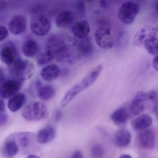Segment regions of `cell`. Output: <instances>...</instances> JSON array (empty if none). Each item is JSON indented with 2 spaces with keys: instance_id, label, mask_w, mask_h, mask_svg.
Segmentation results:
<instances>
[{
  "instance_id": "cell-39",
  "label": "cell",
  "mask_w": 158,
  "mask_h": 158,
  "mask_svg": "<svg viewBox=\"0 0 158 158\" xmlns=\"http://www.w3.org/2000/svg\"><path fill=\"white\" fill-rule=\"evenodd\" d=\"M26 158H41L37 155L35 154H29Z\"/></svg>"
},
{
  "instance_id": "cell-27",
  "label": "cell",
  "mask_w": 158,
  "mask_h": 158,
  "mask_svg": "<svg viewBox=\"0 0 158 158\" xmlns=\"http://www.w3.org/2000/svg\"><path fill=\"white\" fill-rule=\"evenodd\" d=\"M148 101L151 102L152 105V111L157 115L158 113V91L157 89L151 90L147 93Z\"/></svg>"
},
{
  "instance_id": "cell-3",
  "label": "cell",
  "mask_w": 158,
  "mask_h": 158,
  "mask_svg": "<svg viewBox=\"0 0 158 158\" xmlns=\"http://www.w3.org/2000/svg\"><path fill=\"white\" fill-rule=\"evenodd\" d=\"M103 66L99 64L93 68L79 83L75 85L67 91L60 102L61 107H66L76 97L84 90L92 85L95 82L102 71Z\"/></svg>"
},
{
  "instance_id": "cell-17",
  "label": "cell",
  "mask_w": 158,
  "mask_h": 158,
  "mask_svg": "<svg viewBox=\"0 0 158 158\" xmlns=\"http://www.w3.org/2000/svg\"><path fill=\"white\" fill-rule=\"evenodd\" d=\"M71 30L75 37L80 40L83 39L88 36L90 32V25L88 22L82 20L73 23Z\"/></svg>"
},
{
  "instance_id": "cell-37",
  "label": "cell",
  "mask_w": 158,
  "mask_h": 158,
  "mask_svg": "<svg viewBox=\"0 0 158 158\" xmlns=\"http://www.w3.org/2000/svg\"><path fill=\"white\" fill-rule=\"evenodd\" d=\"M7 2L5 1H0V10H4L7 6Z\"/></svg>"
},
{
  "instance_id": "cell-8",
  "label": "cell",
  "mask_w": 158,
  "mask_h": 158,
  "mask_svg": "<svg viewBox=\"0 0 158 158\" xmlns=\"http://www.w3.org/2000/svg\"><path fill=\"white\" fill-rule=\"evenodd\" d=\"M51 27L50 21L44 15H36L31 19L30 28L32 32L36 35H46L50 30Z\"/></svg>"
},
{
  "instance_id": "cell-40",
  "label": "cell",
  "mask_w": 158,
  "mask_h": 158,
  "mask_svg": "<svg viewBox=\"0 0 158 158\" xmlns=\"http://www.w3.org/2000/svg\"><path fill=\"white\" fill-rule=\"evenodd\" d=\"M119 158H132L130 155L128 154H123L121 155Z\"/></svg>"
},
{
  "instance_id": "cell-13",
  "label": "cell",
  "mask_w": 158,
  "mask_h": 158,
  "mask_svg": "<svg viewBox=\"0 0 158 158\" xmlns=\"http://www.w3.org/2000/svg\"><path fill=\"white\" fill-rule=\"evenodd\" d=\"M147 101L148 98L147 93L143 91L138 92L135 95L130 103L129 114L133 116H136L143 112Z\"/></svg>"
},
{
  "instance_id": "cell-35",
  "label": "cell",
  "mask_w": 158,
  "mask_h": 158,
  "mask_svg": "<svg viewBox=\"0 0 158 158\" xmlns=\"http://www.w3.org/2000/svg\"><path fill=\"white\" fill-rule=\"evenodd\" d=\"M152 66L154 70L156 71H158V55L155 56L152 60Z\"/></svg>"
},
{
  "instance_id": "cell-38",
  "label": "cell",
  "mask_w": 158,
  "mask_h": 158,
  "mask_svg": "<svg viewBox=\"0 0 158 158\" xmlns=\"http://www.w3.org/2000/svg\"><path fill=\"white\" fill-rule=\"evenodd\" d=\"M100 5L101 6L102 8H106L108 7V3L107 2L104 1H100Z\"/></svg>"
},
{
  "instance_id": "cell-24",
  "label": "cell",
  "mask_w": 158,
  "mask_h": 158,
  "mask_svg": "<svg viewBox=\"0 0 158 158\" xmlns=\"http://www.w3.org/2000/svg\"><path fill=\"white\" fill-rule=\"evenodd\" d=\"M129 114H130L126 108L121 107L112 113L110 119L117 125H123L126 123L128 121Z\"/></svg>"
},
{
  "instance_id": "cell-41",
  "label": "cell",
  "mask_w": 158,
  "mask_h": 158,
  "mask_svg": "<svg viewBox=\"0 0 158 158\" xmlns=\"http://www.w3.org/2000/svg\"><path fill=\"white\" fill-rule=\"evenodd\" d=\"M2 78H3V73L1 68H0V82L2 81Z\"/></svg>"
},
{
  "instance_id": "cell-29",
  "label": "cell",
  "mask_w": 158,
  "mask_h": 158,
  "mask_svg": "<svg viewBox=\"0 0 158 158\" xmlns=\"http://www.w3.org/2000/svg\"><path fill=\"white\" fill-rule=\"evenodd\" d=\"M91 154L93 158H102L104 154L102 146L99 144L94 145L91 148Z\"/></svg>"
},
{
  "instance_id": "cell-21",
  "label": "cell",
  "mask_w": 158,
  "mask_h": 158,
  "mask_svg": "<svg viewBox=\"0 0 158 158\" xmlns=\"http://www.w3.org/2000/svg\"><path fill=\"white\" fill-rule=\"evenodd\" d=\"M37 93L41 100L48 101L53 98L56 95V90L51 85H42L40 82L37 84Z\"/></svg>"
},
{
  "instance_id": "cell-32",
  "label": "cell",
  "mask_w": 158,
  "mask_h": 158,
  "mask_svg": "<svg viewBox=\"0 0 158 158\" xmlns=\"http://www.w3.org/2000/svg\"><path fill=\"white\" fill-rule=\"evenodd\" d=\"M8 116L6 114L0 113V126L4 125L8 122Z\"/></svg>"
},
{
  "instance_id": "cell-10",
  "label": "cell",
  "mask_w": 158,
  "mask_h": 158,
  "mask_svg": "<svg viewBox=\"0 0 158 158\" xmlns=\"http://www.w3.org/2000/svg\"><path fill=\"white\" fill-rule=\"evenodd\" d=\"M22 84L23 82L16 79L6 80L0 85V97L2 99L10 98L18 93Z\"/></svg>"
},
{
  "instance_id": "cell-19",
  "label": "cell",
  "mask_w": 158,
  "mask_h": 158,
  "mask_svg": "<svg viewBox=\"0 0 158 158\" xmlns=\"http://www.w3.org/2000/svg\"><path fill=\"white\" fill-rule=\"evenodd\" d=\"M2 152L4 158H13L20 152V149L15 140L9 136L3 144Z\"/></svg>"
},
{
  "instance_id": "cell-5",
  "label": "cell",
  "mask_w": 158,
  "mask_h": 158,
  "mask_svg": "<svg viewBox=\"0 0 158 158\" xmlns=\"http://www.w3.org/2000/svg\"><path fill=\"white\" fill-rule=\"evenodd\" d=\"M12 74L15 79L23 82L30 79L35 72L33 63L18 58L15 62L10 66Z\"/></svg>"
},
{
  "instance_id": "cell-26",
  "label": "cell",
  "mask_w": 158,
  "mask_h": 158,
  "mask_svg": "<svg viewBox=\"0 0 158 158\" xmlns=\"http://www.w3.org/2000/svg\"><path fill=\"white\" fill-rule=\"evenodd\" d=\"M25 95L23 93H18L10 98L8 106L11 111L15 112L21 109L25 103Z\"/></svg>"
},
{
  "instance_id": "cell-15",
  "label": "cell",
  "mask_w": 158,
  "mask_h": 158,
  "mask_svg": "<svg viewBox=\"0 0 158 158\" xmlns=\"http://www.w3.org/2000/svg\"><path fill=\"white\" fill-rule=\"evenodd\" d=\"M27 27V21L23 15H15L9 22V30L11 33L15 35H18L24 33Z\"/></svg>"
},
{
  "instance_id": "cell-7",
  "label": "cell",
  "mask_w": 158,
  "mask_h": 158,
  "mask_svg": "<svg viewBox=\"0 0 158 158\" xmlns=\"http://www.w3.org/2000/svg\"><path fill=\"white\" fill-rule=\"evenodd\" d=\"M140 11V5L134 1L123 2L119 8L118 16L119 20L124 24L131 25L135 20Z\"/></svg>"
},
{
  "instance_id": "cell-1",
  "label": "cell",
  "mask_w": 158,
  "mask_h": 158,
  "mask_svg": "<svg viewBox=\"0 0 158 158\" xmlns=\"http://www.w3.org/2000/svg\"><path fill=\"white\" fill-rule=\"evenodd\" d=\"M77 40L67 35H52L48 38L46 51L59 62L72 64L76 57Z\"/></svg>"
},
{
  "instance_id": "cell-4",
  "label": "cell",
  "mask_w": 158,
  "mask_h": 158,
  "mask_svg": "<svg viewBox=\"0 0 158 158\" xmlns=\"http://www.w3.org/2000/svg\"><path fill=\"white\" fill-rule=\"evenodd\" d=\"M94 37L98 46L101 48L109 50L114 46V40L111 35V26L108 19H100L97 23Z\"/></svg>"
},
{
  "instance_id": "cell-11",
  "label": "cell",
  "mask_w": 158,
  "mask_h": 158,
  "mask_svg": "<svg viewBox=\"0 0 158 158\" xmlns=\"http://www.w3.org/2000/svg\"><path fill=\"white\" fill-rule=\"evenodd\" d=\"M137 142L140 148L144 149L152 150L155 146L156 136L152 129H145L138 134Z\"/></svg>"
},
{
  "instance_id": "cell-14",
  "label": "cell",
  "mask_w": 158,
  "mask_h": 158,
  "mask_svg": "<svg viewBox=\"0 0 158 158\" xmlns=\"http://www.w3.org/2000/svg\"><path fill=\"white\" fill-rule=\"evenodd\" d=\"M94 45L90 37L88 36L77 41L76 54L80 58H86L91 56L94 51Z\"/></svg>"
},
{
  "instance_id": "cell-34",
  "label": "cell",
  "mask_w": 158,
  "mask_h": 158,
  "mask_svg": "<svg viewBox=\"0 0 158 158\" xmlns=\"http://www.w3.org/2000/svg\"><path fill=\"white\" fill-rule=\"evenodd\" d=\"M71 158H84L83 153L79 150H76L73 152Z\"/></svg>"
},
{
  "instance_id": "cell-18",
  "label": "cell",
  "mask_w": 158,
  "mask_h": 158,
  "mask_svg": "<svg viewBox=\"0 0 158 158\" xmlns=\"http://www.w3.org/2000/svg\"><path fill=\"white\" fill-rule=\"evenodd\" d=\"M56 135L55 128L52 126H48L39 131L36 136L37 141L40 144H47L51 142Z\"/></svg>"
},
{
  "instance_id": "cell-9",
  "label": "cell",
  "mask_w": 158,
  "mask_h": 158,
  "mask_svg": "<svg viewBox=\"0 0 158 158\" xmlns=\"http://www.w3.org/2000/svg\"><path fill=\"white\" fill-rule=\"evenodd\" d=\"M17 143L20 151L27 152L30 150L35 144L36 136L31 132H22L10 135Z\"/></svg>"
},
{
  "instance_id": "cell-2",
  "label": "cell",
  "mask_w": 158,
  "mask_h": 158,
  "mask_svg": "<svg viewBox=\"0 0 158 158\" xmlns=\"http://www.w3.org/2000/svg\"><path fill=\"white\" fill-rule=\"evenodd\" d=\"M158 27L147 26L136 32L133 39V44L143 47L148 53L153 56L158 55Z\"/></svg>"
},
{
  "instance_id": "cell-33",
  "label": "cell",
  "mask_w": 158,
  "mask_h": 158,
  "mask_svg": "<svg viewBox=\"0 0 158 158\" xmlns=\"http://www.w3.org/2000/svg\"><path fill=\"white\" fill-rule=\"evenodd\" d=\"M62 116V112L60 110H56L55 113H54V119H55V121H57V122L60 121Z\"/></svg>"
},
{
  "instance_id": "cell-23",
  "label": "cell",
  "mask_w": 158,
  "mask_h": 158,
  "mask_svg": "<svg viewBox=\"0 0 158 158\" xmlns=\"http://www.w3.org/2000/svg\"><path fill=\"white\" fill-rule=\"evenodd\" d=\"M22 49L24 56L27 58H33L38 53L39 46L35 40L33 39H29L23 43Z\"/></svg>"
},
{
  "instance_id": "cell-28",
  "label": "cell",
  "mask_w": 158,
  "mask_h": 158,
  "mask_svg": "<svg viewBox=\"0 0 158 158\" xmlns=\"http://www.w3.org/2000/svg\"><path fill=\"white\" fill-rule=\"evenodd\" d=\"M54 60L52 55L48 52L46 51L40 54L37 58V63L40 66L48 64Z\"/></svg>"
},
{
  "instance_id": "cell-36",
  "label": "cell",
  "mask_w": 158,
  "mask_h": 158,
  "mask_svg": "<svg viewBox=\"0 0 158 158\" xmlns=\"http://www.w3.org/2000/svg\"><path fill=\"white\" fill-rule=\"evenodd\" d=\"M5 110V102L2 99L0 98V113L2 112Z\"/></svg>"
},
{
  "instance_id": "cell-16",
  "label": "cell",
  "mask_w": 158,
  "mask_h": 158,
  "mask_svg": "<svg viewBox=\"0 0 158 158\" xmlns=\"http://www.w3.org/2000/svg\"><path fill=\"white\" fill-rule=\"evenodd\" d=\"M73 13L70 10H65L60 13L55 19V25L60 29H66L72 26L74 22Z\"/></svg>"
},
{
  "instance_id": "cell-6",
  "label": "cell",
  "mask_w": 158,
  "mask_h": 158,
  "mask_svg": "<svg viewBox=\"0 0 158 158\" xmlns=\"http://www.w3.org/2000/svg\"><path fill=\"white\" fill-rule=\"evenodd\" d=\"M22 114L27 121H38L47 118L48 112L45 103L35 102L27 105L23 110Z\"/></svg>"
},
{
  "instance_id": "cell-30",
  "label": "cell",
  "mask_w": 158,
  "mask_h": 158,
  "mask_svg": "<svg viewBox=\"0 0 158 158\" xmlns=\"http://www.w3.org/2000/svg\"><path fill=\"white\" fill-rule=\"evenodd\" d=\"M75 8L80 14H85V12L86 5L85 1H78L76 2Z\"/></svg>"
},
{
  "instance_id": "cell-25",
  "label": "cell",
  "mask_w": 158,
  "mask_h": 158,
  "mask_svg": "<svg viewBox=\"0 0 158 158\" xmlns=\"http://www.w3.org/2000/svg\"><path fill=\"white\" fill-rule=\"evenodd\" d=\"M131 134L126 129H120L114 135V143L116 146L120 148L127 147L131 143Z\"/></svg>"
},
{
  "instance_id": "cell-31",
  "label": "cell",
  "mask_w": 158,
  "mask_h": 158,
  "mask_svg": "<svg viewBox=\"0 0 158 158\" xmlns=\"http://www.w3.org/2000/svg\"><path fill=\"white\" fill-rule=\"evenodd\" d=\"M9 31L5 27L0 26V42L3 41L8 37Z\"/></svg>"
},
{
  "instance_id": "cell-20",
  "label": "cell",
  "mask_w": 158,
  "mask_h": 158,
  "mask_svg": "<svg viewBox=\"0 0 158 158\" xmlns=\"http://www.w3.org/2000/svg\"><path fill=\"white\" fill-rule=\"evenodd\" d=\"M60 73V69L56 64H52L42 68L40 76L45 81L51 82L57 79Z\"/></svg>"
},
{
  "instance_id": "cell-22",
  "label": "cell",
  "mask_w": 158,
  "mask_h": 158,
  "mask_svg": "<svg viewBox=\"0 0 158 158\" xmlns=\"http://www.w3.org/2000/svg\"><path fill=\"white\" fill-rule=\"evenodd\" d=\"M152 123V117L148 114H143L135 118L131 122V126L135 130L141 131L147 129Z\"/></svg>"
},
{
  "instance_id": "cell-12",
  "label": "cell",
  "mask_w": 158,
  "mask_h": 158,
  "mask_svg": "<svg viewBox=\"0 0 158 158\" xmlns=\"http://www.w3.org/2000/svg\"><path fill=\"white\" fill-rule=\"evenodd\" d=\"M17 49L14 44L9 42L4 45L0 50V59L6 65L11 66L18 57Z\"/></svg>"
}]
</instances>
